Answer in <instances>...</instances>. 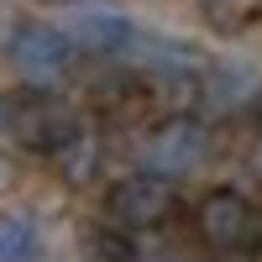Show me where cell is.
I'll list each match as a JSON object with an SVG mask.
<instances>
[{
  "mask_svg": "<svg viewBox=\"0 0 262 262\" xmlns=\"http://www.w3.org/2000/svg\"><path fill=\"white\" fill-rule=\"evenodd\" d=\"M194 100H200L205 116L231 121V116H247L262 100V79L247 69V63H210L205 79H200V90H194Z\"/></svg>",
  "mask_w": 262,
  "mask_h": 262,
  "instance_id": "obj_6",
  "label": "cell"
},
{
  "mask_svg": "<svg viewBox=\"0 0 262 262\" xmlns=\"http://www.w3.org/2000/svg\"><path fill=\"white\" fill-rule=\"evenodd\" d=\"M0 189H6V163H0Z\"/></svg>",
  "mask_w": 262,
  "mask_h": 262,
  "instance_id": "obj_13",
  "label": "cell"
},
{
  "mask_svg": "<svg viewBox=\"0 0 262 262\" xmlns=\"http://www.w3.org/2000/svg\"><path fill=\"white\" fill-rule=\"evenodd\" d=\"M84 257L90 262H137V247H131V236L126 231H84Z\"/></svg>",
  "mask_w": 262,
  "mask_h": 262,
  "instance_id": "obj_10",
  "label": "cell"
},
{
  "mask_svg": "<svg viewBox=\"0 0 262 262\" xmlns=\"http://www.w3.org/2000/svg\"><path fill=\"white\" fill-rule=\"evenodd\" d=\"M6 63L32 84V90H53L74 69V37H63L48 21H21L6 37Z\"/></svg>",
  "mask_w": 262,
  "mask_h": 262,
  "instance_id": "obj_2",
  "label": "cell"
},
{
  "mask_svg": "<svg viewBox=\"0 0 262 262\" xmlns=\"http://www.w3.org/2000/svg\"><path fill=\"white\" fill-rule=\"evenodd\" d=\"M0 131H11V105L0 100Z\"/></svg>",
  "mask_w": 262,
  "mask_h": 262,
  "instance_id": "obj_11",
  "label": "cell"
},
{
  "mask_svg": "<svg viewBox=\"0 0 262 262\" xmlns=\"http://www.w3.org/2000/svg\"><path fill=\"white\" fill-rule=\"evenodd\" d=\"M84 131V121L74 116L69 100H58L48 90H37L32 100L11 105V137L27 147V152H42V158H58L63 147Z\"/></svg>",
  "mask_w": 262,
  "mask_h": 262,
  "instance_id": "obj_5",
  "label": "cell"
},
{
  "mask_svg": "<svg viewBox=\"0 0 262 262\" xmlns=\"http://www.w3.org/2000/svg\"><path fill=\"white\" fill-rule=\"evenodd\" d=\"M42 252V221L32 210H0V262H37Z\"/></svg>",
  "mask_w": 262,
  "mask_h": 262,
  "instance_id": "obj_8",
  "label": "cell"
},
{
  "mask_svg": "<svg viewBox=\"0 0 262 262\" xmlns=\"http://www.w3.org/2000/svg\"><path fill=\"white\" fill-rule=\"evenodd\" d=\"M194 236L221 252V257H236L247 252L257 236H262V215L252 210V200L242 189H210L200 205H194Z\"/></svg>",
  "mask_w": 262,
  "mask_h": 262,
  "instance_id": "obj_3",
  "label": "cell"
},
{
  "mask_svg": "<svg viewBox=\"0 0 262 262\" xmlns=\"http://www.w3.org/2000/svg\"><path fill=\"white\" fill-rule=\"evenodd\" d=\"M95 168H100V142L90 137V131H79V137L58 152V173H63L69 184H90Z\"/></svg>",
  "mask_w": 262,
  "mask_h": 262,
  "instance_id": "obj_9",
  "label": "cell"
},
{
  "mask_svg": "<svg viewBox=\"0 0 262 262\" xmlns=\"http://www.w3.org/2000/svg\"><path fill=\"white\" fill-rule=\"evenodd\" d=\"M210 152H215V142H210L205 121L168 116L142 137V168L158 173V179H189V173H200L210 163Z\"/></svg>",
  "mask_w": 262,
  "mask_h": 262,
  "instance_id": "obj_1",
  "label": "cell"
},
{
  "mask_svg": "<svg viewBox=\"0 0 262 262\" xmlns=\"http://www.w3.org/2000/svg\"><path fill=\"white\" fill-rule=\"evenodd\" d=\"M226 262H231V257H226Z\"/></svg>",
  "mask_w": 262,
  "mask_h": 262,
  "instance_id": "obj_14",
  "label": "cell"
},
{
  "mask_svg": "<svg viewBox=\"0 0 262 262\" xmlns=\"http://www.w3.org/2000/svg\"><path fill=\"white\" fill-rule=\"evenodd\" d=\"M69 37H74V48H84L90 58H126L131 42H137V27H131L121 11H79Z\"/></svg>",
  "mask_w": 262,
  "mask_h": 262,
  "instance_id": "obj_7",
  "label": "cell"
},
{
  "mask_svg": "<svg viewBox=\"0 0 262 262\" xmlns=\"http://www.w3.org/2000/svg\"><path fill=\"white\" fill-rule=\"evenodd\" d=\"M179 210V194H173V179H158V173H126L105 189V215L121 231H158L168 215Z\"/></svg>",
  "mask_w": 262,
  "mask_h": 262,
  "instance_id": "obj_4",
  "label": "cell"
},
{
  "mask_svg": "<svg viewBox=\"0 0 262 262\" xmlns=\"http://www.w3.org/2000/svg\"><path fill=\"white\" fill-rule=\"evenodd\" d=\"M257 173H262V142H257Z\"/></svg>",
  "mask_w": 262,
  "mask_h": 262,
  "instance_id": "obj_12",
  "label": "cell"
}]
</instances>
